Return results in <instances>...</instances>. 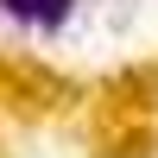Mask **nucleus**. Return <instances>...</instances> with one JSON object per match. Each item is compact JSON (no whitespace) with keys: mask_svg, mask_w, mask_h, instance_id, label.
Segmentation results:
<instances>
[{"mask_svg":"<svg viewBox=\"0 0 158 158\" xmlns=\"http://www.w3.org/2000/svg\"><path fill=\"white\" fill-rule=\"evenodd\" d=\"M0 6L13 13L19 25H38V32H57L63 19L76 13V0H0Z\"/></svg>","mask_w":158,"mask_h":158,"instance_id":"1","label":"nucleus"}]
</instances>
